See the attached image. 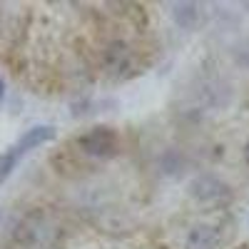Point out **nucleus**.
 Instances as JSON below:
<instances>
[{
	"label": "nucleus",
	"mask_w": 249,
	"mask_h": 249,
	"mask_svg": "<svg viewBox=\"0 0 249 249\" xmlns=\"http://www.w3.org/2000/svg\"><path fill=\"white\" fill-rule=\"evenodd\" d=\"M187 97H190L192 105L199 107V110H214V107H224L227 102H230L232 90L219 77H204L187 92Z\"/></svg>",
	"instance_id": "obj_1"
},
{
	"label": "nucleus",
	"mask_w": 249,
	"mask_h": 249,
	"mask_svg": "<svg viewBox=\"0 0 249 249\" xmlns=\"http://www.w3.org/2000/svg\"><path fill=\"white\" fill-rule=\"evenodd\" d=\"M187 192H190V197L199 207H219L222 202H227V197H230V187H227L217 175L204 172V175H197L190 182Z\"/></svg>",
	"instance_id": "obj_2"
},
{
	"label": "nucleus",
	"mask_w": 249,
	"mask_h": 249,
	"mask_svg": "<svg viewBox=\"0 0 249 249\" xmlns=\"http://www.w3.org/2000/svg\"><path fill=\"white\" fill-rule=\"evenodd\" d=\"M117 132L110 130V127H95L85 135L77 137V150L82 155H88L92 160H102V157H110L115 150H117Z\"/></svg>",
	"instance_id": "obj_3"
},
{
	"label": "nucleus",
	"mask_w": 249,
	"mask_h": 249,
	"mask_svg": "<svg viewBox=\"0 0 249 249\" xmlns=\"http://www.w3.org/2000/svg\"><path fill=\"white\" fill-rule=\"evenodd\" d=\"M100 68L117 75V77H124V75H130L140 68V57L124 43H112V45H107V50H102Z\"/></svg>",
	"instance_id": "obj_4"
},
{
	"label": "nucleus",
	"mask_w": 249,
	"mask_h": 249,
	"mask_svg": "<svg viewBox=\"0 0 249 249\" xmlns=\"http://www.w3.org/2000/svg\"><path fill=\"white\" fill-rule=\"evenodd\" d=\"M219 247H222L219 227L197 224L187 232V249H219Z\"/></svg>",
	"instance_id": "obj_5"
},
{
	"label": "nucleus",
	"mask_w": 249,
	"mask_h": 249,
	"mask_svg": "<svg viewBox=\"0 0 249 249\" xmlns=\"http://www.w3.org/2000/svg\"><path fill=\"white\" fill-rule=\"evenodd\" d=\"M175 25L182 30H197L204 20V10L199 3H175L170 10Z\"/></svg>",
	"instance_id": "obj_6"
},
{
	"label": "nucleus",
	"mask_w": 249,
	"mask_h": 249,
	"mask_svg": "<svg viewBox=\"0 0 249 249\" xmlns=\"http://www.w3.org/2000/svg\"><path fill=\"white\" fill-rule=\"evenodd\" d=\"M157 167H160V172L175 177V175H179L184 170V157H182L179 150H164L160 155V160H157Z\"/></svg>",
	"instance_id": "obj_7"
},
{
	"label": "nucleus",
	"mask_w": 249,
	"mask_h": 249,
	"mask_svg": "<svg viewBox=\"0 0 249 249\" xmlns=\"http://www.w3.org/2000/svg\"><path fill=\"white\" fill-rule=\"evenodd\" d=\"M232 60L239 68L249 70V40H239V43L232 45Z\"/></svg>",
	"instance_id": "obj_8"
},
{
	"label": "nucleus",
	"mask_w": 249,
	"mask_h": 249,
	"mask_svg": "<svg viewBox=\"0 0 249 249\" xmlns=\"http://www.w3.org/2000/svg\"><path fill=\"white\" fill-rule=\"evenodd\" d=\"M242 160H244V164L249 167V140H247V144H244V150H242Z\"/></svg>",
	"instance_id": "obj_9"
}]
</instances>
